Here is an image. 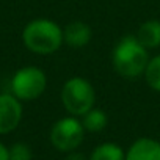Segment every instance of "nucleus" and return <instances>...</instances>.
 <instances>
[{"label": "nucleus", "mask_w": 160, "mask_h": 160, "mask_svg": "<svg viewBox=\"0 0 160 160\" xmlns=\"http://www.w3.org/2000/svg\"><path fill=\"white\" fill-rule=\"evenodd\" d=\"M10 88L21 102L36 101L47 88V75L38 66H24L13 74Z\"/></svg>", "instance_id": "4"}, {"label": "nucleus", "mask_w": 160, "mask_h": 160, "mask_svg": "<svg viewBox=\"0 0 160 160\" xmlns=\"http://www.w3.org/2000/svg\"><path fill=\"white\" fill-rule=\"evenodd\" d=\"M64 160H90L83 152H78L77 149L75 151H71V152H68V155H66V158Z\"/></svg>", "instance_id": "14"}, {"label": "nucleus", "mask_w": 160, "mask_h": 160, "mask_svg": "<svg viewBox=\"0 0 160 160\" xmlns=\"http://www.w3.org/2000/svg\"><path fill=\"white\" fill-rule=\"evenodd\" d=\"M93 38L91 27L83 21H72L63 27V41L72 49H82L90 44Z\"/></svg>", "instance_id": "7"}, {"label": "nucleus", "mask_w": 160, "mask_h": 160, "mask_svg": "<svg viewBox=\"0 0 160 160\" xmlns=\"http://www.w3.org/2000/svg\"><path fill=\"white\" fill-rule=\"evenodd\" d=\"M85 127L77 116H64L53 122L50 129V143L60 152H71L78 149L85 140Z\"/></svg>", "instance_id": "5"}, {"label": "nucleus", "mask_w": 160, "mask_h": 160, "mask_svg": "<svg viewBox=\"0 0 160 160\" xmlns=\"http://www.w3.org/2000/svg\"><path fill=\"white\" fill-rule=\"evenodd\" d=\"M8 149H10V160H32L33 158L32 148L27 143L18 141Z\"/></svg>", "instance_id": "13"}, {"label": "nucleus", "mask_w": 160, "mask_h": 160, "mask_svg": "<svg viewBox=\"0 0 160 160\" xmlns=\"http://www.w3.org/2000/svg\"><path fill=\"white\" fill-rule=\"evenodd\" d=\"M24 46L36 55H52L61 49L63 28L52 19L38 18L25 24L22 30Z\"/></svg>", "instance_id": "2"}, {"label": "nucleus", "mask_w": 160, "mask_h": 160, "mask_svg": "<svg viewBox=\"0 0 160 160\" xmlns=\"http://www.w3.org/2000/svg\"><path fill=\"white\" fill-rule=\"evenodd\" d=\"M135 36L148 50L160 47V21L158 19H148V21H144L138 27Z\"/></svg>", "instance_id": "9"}, {"label": "nucleus", "mask_w": 160, "mask_h": 160, "mask_svg": "<svg viewBox=\"0 0 160 160\" xmlns=\"http://www.w3.org/2000/svg\"><path fill=\"white\" fill-rule=\"evenodd\" d=\"M126 160H160V140L141 137L126 151Z\"/></svg>", "instance_id": "8"}, {"label": "nucleus", "mask_w": 160, "mask_h": 160, "mask_svg": "<svg viewBox=\"0 0 160 160\" xmlns=\"http://www.w3.org/2000/svg\"><path fill=\"white\" fill-rule=\"evenodd\" d=\"M90 160H126V151L116 143H102L96 146L90 157Z\"/></svg>", "instance_id": "11"}, {"label": "nucleus", "mask_w": 160, "mask_h": 160, "mask_svg": "<svg viewBox=\"0 0 160 160\" xmlns=\"http://www.w3.org/2000/svg\"><path fill=\"white\" fill-rule=\"evenodd\" d=\"M22 102L11 93H0V135L18 129L22 121Z\"/></svg>", "instance_id": "6"}, {"label": "nucleus", "mask_w": 160, "mask_h": 160, "mask_svg": "<svg viewBox=\"0 0 160 160\" xmlns=\"http://www.w3.org/2000/svg\"><path fill=\"white\" fill-rule=\"evenodd\" d=\"M61 104L68 115L83 116L96 104V90L85 77H71L61 87Z\"/></svg>", "instance_id": "3"}, {"label": "nucleus", "mask_w": 160, "mask_h": 160, "mask_svg": "<svg viewBox=\"0 0 160 160\" xmlns=\"http://www.w3.org/2000/svg\"><path fill=\"white\" fill-rule=\"evenodd\" d=\"M149 58V50L137 39L135 35L122 36L112 50L113 69L124 78L141 77Z\"/></svg>", "instance_id": "1"}, {"label": "nucleus", "mask_w": 160, "mask_h": 160, "mask_svg": "<svg viewBox=\"0 0 160 160\" xmlns=\"http://www.w3.org/2000/svg\"><path fill=\"white\" fill-rule=\"evenodd\" d=\"M143 77H144V82L152 91L160 93V53L149 58Z\"/></svg>", "instance_id": "12"}, {"label": "nucleus", "mask_w": 160, "mask_h": 160, "mask_svg": "<svg viewBox=\"0 0 160 160\" xmlns=\"http://www.w3.org/2000/svg\"><path fill=\"white\" fill-rule=\"evenodd\" d=\"M80 121H82L83 127L87 132L90 133H98V132H102L107 124H108V116L107 113L102 110V108H98V107H93L91 110H88L83 116H80Z\"/></svg>", "instance_id": "10"}, {"label": "nucleus", "mask_w": 160, "mask_h": 160, "mask_svg": "<svg viewBox=\"0 0 160 160\" xmlns=\"http://www.w3.org/2000/svg\"><path fill=\"white\" fill-rule=\"evenodd\" d=\"M0 160H10V149L0 141Z\"/></svg>", "instance_id": "15"}]
</instances>
